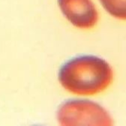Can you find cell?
Masks as SVG:
<instances>
[{
  "label": "cell",
  "mask_w": 126,
  "mask_h": 126,
  "mask_svg": "<svg viewBox=\"0 0 126 126\" xmlns=\"http://www.w3.org/2000/svg\"><path fill=\"white\" fill-rule=\"evenodd\" d=\"M113 71L104 59L85 56L63 65L59 80L67 91L77 95H94L104 91L113 81Z\"/></svg>",
  "instance_id": "cell-1"
},
{
  "label": "cell",
  "mask_w": 126,
  "mask_h": 126,
  "mask_svg": "<svg viewBox=\"0 0 126 126\" xmlns=\"http://www.w3.org/2000/svg\"><path fill=\"white\" fill-rule=\"evenodd\" d=\"M62 125H111L112 119L98 104L88 101H70L62 104L58 112Z\"/></svg>",
  "instance_id": "cell-2"
},
{
  "label": "cell",
  "mask_w": 126,
  "mask_h": 126,
  "mask_svg": "<svg viewBox=\"0 0 126 126\" xmlns=\"http://www.w3.org/2000/svg\"><path fill=\"white\" fill-rule=\"evenodd\" d=\"M65 17L76 27L90 29L95 26L98 15L92 0H58Z\"/></svg>",
  "instance_id": "cell-3"
},
{
  "label": "cell",
  "mask_w": 126,
  "mask_h": 126,
  "mask_svg": "<svg viewBox=\"0 0 126 126\" xmlns=\"http://www.w3.org/2000/svg\"><path fill=\"white\" fill-rule=\"evenodd\" d=\"M104 8L113 17L125 20V0H100Z\"/></svg>",
  "instance_id": "cell-4"
}]
</instances>
